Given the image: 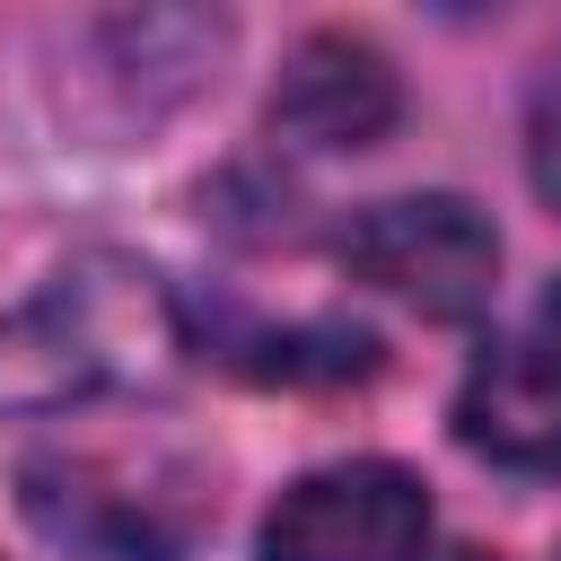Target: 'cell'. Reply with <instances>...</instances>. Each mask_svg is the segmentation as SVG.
I'll return each instance as SVG.
<instances>
[{
    "label": "cell",
    "instance_id": "5b68a950",
    "mask_svg": "<svg viewBox=\"0 0 561 561\" xmlns=\"http://www.w3.org/2000/svg\"><path fill=\"white\" fill-rule=\"evenodd\" d=\"M70 394H96V359L61 324V307H26L0 324V412H61Z\"/></svg>",
    "mask_w": 561,
    "mask_h": 561
},
{
    "label": "cell",
    "instance_id": "52a82bcc",
    "mask_svg": "<svg viewBox=\"0 0 561 561\" xmlns=\"http://www.w3.org/2000/svg\"><path fill=\"white\" fill-rule=\"evenodd\" d=\"M543 351H561V280L543 289Z\"/></svg>",
    "mask_w": 561,
    "mask_h": 561
},
{
    "label": "cell",
    "instance_id": "6da1fadb",
    "mask_svg": "<svg viewBox=\"0 0 561 561\" xmlns=\"http://www.w3.org/2000/svg\"><path fill=\"white\" fill-rule=\"evenodd\" d=\"M342 263L368 289H386V298H403L438 324L482 316L491 289H500V237L465 193H403V202L359 210L342 228Z\"/></svg>",
    "mask_w": 561,
    "mask_h": 561
},
{
    "label": "cell",
    "instance_id": "8992f818",
    "mask_svg": "<svg viewBox=\"0 0 561 561\" xmlns=\"http://www.w3.org/2000/svg\"><path fill=\"white\" fill-rule=\"evenodd\" d=\"M526 167H535V193L561 210V53L543 61V79L526 96Z\"/></svg>",
    "mask_w": 561,
    "mask_h": 561
},
{
    "label": "cell",
    "instance_id": "7a4b0ae2",
    "mask_svg": "<svg viewBox=\"0 0 561 561\" xmlns=\"http://www.w3.org/2000/svg\"><path fill=\"white\" fill-rule=\"evenodd\" d=\"M421 552H430V491L386 456L298 473L263 517V561H421Z\"/></svg>",
    "mask_w": 561,
    "mask_h": 561
},
{
    "label": "cell",
    "instance_id": "277c9868",
    "mask_svg": "<svg viewBox=\"0 0 561 561\" xmlns=\"http://www.w3.org/2000/svg\"><path fill=\"white\" fill-rule=\"evenodd\" d=\"M456 438L508 473H561V351L491 342L456 386Z\"/></svg>",
    "mask_w": 561,
    "mask_h": 561
},
{
    "label": "cell",
    "instance_id": "3957f363",
    "mask_svg": "<svg viewBox=\"0 0 561 561\" xmlns=\"http://www.w3.org/2000/svg\"><path fill=\"white\" fill-rule=\"evenodd\" d=\"M403 114L394 61L368 35H307L272 79V131L298 149H368Z\"/></svg>",
    "mask_w": 561,
    "mask_h": 561
}]
</instances>
